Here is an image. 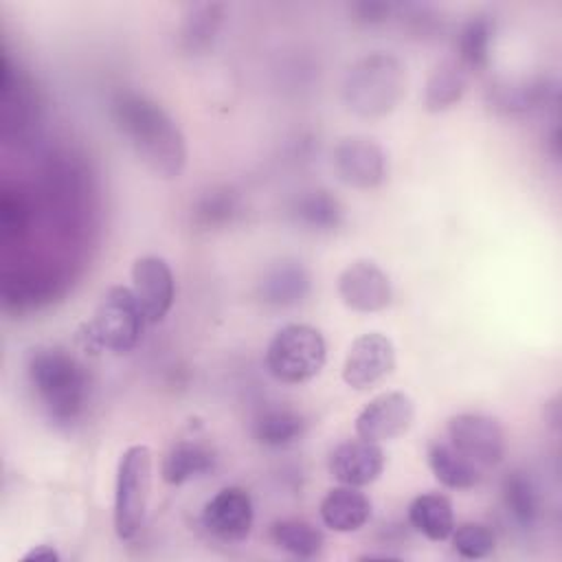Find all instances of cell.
Returning a JSON list of instances; mask_svg holds the SVG:
<instances>
[{"mask_svg": "<svg viewBox=\"0 0 562 562\" xmlns=\"http://www.w3.org/2000/svg\"><path fill=\"white\" fill-rule=\"evenodd\" d=\"M312 290L310 270L299 259H279L266 268L259 281V299L270 307H294Z\"/></svg>", "mask_w": 562, "mask_h": 562, "instance_id": "2e32d148", "label": "cell"}, {"mask_svg": "<svg viewBox=\"0 0 562 562\" xmlns=\"http://www.w3.org/2000/svg\"><path fill=\"white\" fill-rule=\"evenodd\" d=\"M428 468L435 479L450 490H470L481 481V468L463 457L450 441L428 446Z\"/></svg>", "mask_w": 562, "mask_h": 562, "instance_id": "603a6c76", "label": "cell"}, {"mask_svg": "<svg viewBox=\"0 0 562 562\" xmlns=\"http://www.w3.org/2000/svg\"><path fill=\"white\" fill-rule=\"evenodd\" d=\"M215 461H217L215 452L209 446L200 441L182 439L167 450L160 465V476L169 485H184L193 479H200L213 472Z\"/></svg>", "mask_w": 562, "mask_h": 562, "instance_id": "d6986e66", "label": "cell"}, {"mask_svg": "<svg viewBox=\"0 0 562 562\" xmlns=\"http://www.w3.org/2000/svg\"><path fill=\"white\" fill-rule=\"evenodd\" d=\"M305 417L292 408H266L252 422V437L266 448H288L305 432Z\"/></svg>", "mask_w": 562, "mask_h": 562, "instance_id": "d4e9b609", "label": "cell"}, {"mask_svg": "<svg viewBox=\"0 0 562 562\" xmlns=\"http://www.w3.org/2000/svg\"><path fill=\"white\" fill-rule=\"evenodd\" d=\"M501 496L507 514L520 529H533L542 514L540 490L522 470H512L503 476Z\"/></svg>", "mask_w": 562, "mask_h": 562, "instance_id": "44dd1931", "label": "cell"}, {"mask_svg": "<svg viewBox=\"0 0 562 562\" xmlns=\"http://www.w3.org/2000/svg\"><path fill=\"white\" fill-rule=\"evenodd\" d=\"M338 296L349 310L371 314L391 303L393 288L389 274L378 263L358 259L338 274Z\"/></svg>", "mask_w": 562, "mask_h": 562, "instance_id": "5bb4252c", "label": "cell"}, {"mask_svg": "<svg viewBox=\"0 0 562 562\" xmlns=\"http://www.w3.org/2000/svg\"><path fill=\"white\" fill-rule=\"evenodd\" d=\"M132 292L140 305L145 323H160L176 296V281L162 257L145 255L132 263Z\"/></svg>", "mask_w": 562, "mask_h": 562, "instance_id": "4fadbf2b", "label": "cell"}, {"mask_svg": "<svg viewBox=\"0 0 562 562\" xmlns=\"http://www.w3.org/2000/svg\"><path fill=\"white\" fill-rule=\"evenodd\" d=\"M327 360L323 334L307 323L283 325L266 347L270 375L285 384H301L321 373Z\"/></svg>", "mask_w": 562, "mask_h": 562, "instance_id": "277c9868", "label": "cell"}, {"mask_svg": "<svg viewBox=\"0 0 562 562\" xmlns=\"http://www.w3.org/2000/svg\"><path fill=\"white\" fill-rule=\"evenodd\" d=\"M110 116L116 132L151 173L171 180L184 171V134L160 103L140 92L121 90L110 101Z\"/></svg>", "mask_w": 562, "mask_h": 562, "instance_id": "6da1fadb", "label": "cell"}, {"mask_svg": "<svg viewBox=\"0 0 562 562\" xmlns=\"http://www.w3.org/2000/svg\"><path fill=\"white\" fill-rule=\"evenodd\" d=\"M448 441L481 470L496 468L505 457L501 424L483 413H459L446 424Z\"/></svg>", "mask_w": 562, "mask_h": 562, "instance_id": "52a82bcc", "label": "cell"}, {"mask_svg": "<svg viewBox=\"0 0 562 562\" xmlns=\"http://www.w3.org/2000/svg\"><path fill=\"white\" fill-rule=\"evenodd\" d=\"M151 450L145 443L130 446L116 465L114 531L119 540H132L147 514L151 492Z\"/></svg>", "mask_w": 562, "mask_h": 562, "instance_id": "5b68a950", "label": "cell"}, {"mask_svg": "<svg viewBox=\"0 0 562 562\" xmlns=\"http://www.w3.org/2000/svg\"><path fill=\"white\" fill-rule=\"evenodd\" d=\"M415 419V402L404 391H386L369 400L356 417V435L380 443L404 435Z\"/></svg>", "mask_w": 562, "mask_h": 562, "instance_id": "7c38bea8", "label": "cell"}, {"mask_svg": "<svg viewBox=\"0 0 562 562\" xmlns=\"http://www.w3.org/2000/svg\"><path fill=\"white\" fill-rule=\"evenodd\" d=\"M318 514L323 525L329 527L331 531L349 533V531H358L369 522L371 501L358 487L340 485V487H331L323 496L318 505Z\"/></svg>", "mask_w": 562, "mask_h": 562, "instance_id": "e0dca14e", "label": "cell"}, {"mask_svg": "<svg viewBox=\"0 0 562 562\" xmlns=\"http://www.w3.org/2000/svg\"><path fill=\"white\" fill-rule=\"evenodd\" d=\"M470 72L457 59H443L426 79L424 108L428 112H443L457 105L468 90Z\"/></svg>", "mask_w": 562, "mask_h": 562, "instance_id": "cb8c5ba5", "label": "cell"}, {"mask_svg": "<svg viewBox=\"0 0 562 562\" xmlns=\"http://www.w3.org/2000/svg\"><path fill=\"white\" fill-rule=\"evenodd\" d=\"M395 7L391 2H378V0H362V2H353L349 7L351 15L356 22L364 24V26H378L389 22V18L395 15Z\"/></svg>", "mask_w": 562, "mask_h": 562, "instance_id": "4dcf8cb0", "label": "cell"}, {"mask_svg": "<svg viewBox=\"0 0 562 562\" xmlns=\"http://www.w3.org/2000/svg\"><path fill=\"white\" fill-rule=\"evenodd\" d=\"M200 522L220 542H241L255 522L252 496L239 485H226L204 503Z\"/></svg>", "mask_w": 562, "mask_h": 562, "instance_id": "30bf717a", "label": "cell"}, {"mask_svg": "<svg viewBox=\"0 0 562 562\" xmlns=\"http://www.w3.org/2000/svg\"><path fill=\"white\" fill-rule=\"evenodd\" d=\"M224 11H226L224 4L220 2H204V4L191 7L180 24L182 50L191 55L204 53L217 37V31L224 22Z\"/></svg>", "mask_w": 562, "mask_h": 562, "instance_id": "4316f807", "label": "cell"}, {"mask_svg": "<svg viewBox=\"0 0 562 562\" xmlns=\"http://www.w3.org/2000/svg\"><path fill=\"white\" fill-rule=\"evenodd\" d=\"M406 94L404 64L384 50L358 59L345 75L342 101L364 119H378L393 112Z\"/></svg>", "mask_w": 562, "mask_h": 562, "instance_id": "3957f363", "label": "cell"}, {"mask_svg": "<svg viewBox=\"0 0 562 562\" xmlns=\"http://www.w3.org/2000/svg\"><path fill=\"white\" fill-rule=\"evenodd\" d=\"M331 162L340 182L362 191L380 187L389 173L386 151L367 136L340 138L331 151Z\"/></svg>", "mask_w": 562, "mask_h": 562, "instance_id": "ba28073f", "label": "cell"}, {"mask_svg": "<svg viewBox=\"0 0 562 562\" xmlns=\"http://www.w3.org/2000/svg\"><path fill=\"white\" fill-rule=\"evenodd\" d=\"M33 220V202L20 189L4 187L0 198V228L4 241L22 239Z\"/></svg>", "mask_w": 562, "mask_h": 562, "instance_id": "f1b7e54d", "label": "cell"}, {"mask_svg": "<svg viewBox=\"0 0 562 562\" xmlns=\"http://www.w3.org/2000/svg\"><path fill=\"white\" fill-rule=\"evenodd\" d=\"M26 380L42 411L57 426L75 424L88 404L86 367L61 347H37L26 360Z\"/></svg>", "mask_w": 562, "mask_h": 562, "instance_id": "7a4b0ae2", "label": "cell"}, {"mask_svg": "<svg viewBox=\"0 0 562 562\" xmlns=\"http://www.w3.org/2000/svg\"><path fill=\"white\" fill-rule=\"evenodd\" d=\"M24 562H57L59 560V553L55 547L50 544H37L33 549H29L24 555H22Z\"/></svg>", "mask_w": 562, "mask_h": 562, "instance_id": "1f68e13d", "label": "cell"}, {"mask_svg": "<svg viewBox=\"0 0 562 562\" xmlns=\"http://www.w3.org/2000/svg\"><path fill=\"white\" fill-rule=\"evenodd\" d=\"M384 470V452L378 443L367 439H349L336 446L329 454V474L351 487L373 483Z\"/></svg>", "mask_w": 562, "mask_h": 562, "instance_id": "9a60e30c", "label": "cell"}, {"mask_svg": "<svg viewBox=\"0 0 562 562\" xmlns=\"http://www.w3.org/2000/svg\"><path fill=\"white\" fill-rule=\"evenodd\" d=\"M270 540L277 549L294 558H316L325 547V536L318 527L303 518H281L270 525Z\"/></svg>", "mask_w": 562, "mask_h": 562, "instance_id": "484cf974", "label": "cell"}, {"mask_svg": "<svg viewBox=\"0 0 562 562\" xmlns=\"http://www.w3.org/2000/svg\"><path fill=\"white\" fill-rule=\"evenodd\" d=\"M452 549L457 555L465 560H481L494 553L496 549V536L494 531L483 522H463L452 529L450 533Z\"/></svg>", "mask_w": 562, "mask_h": 562, "instance_id": "f546056e", "label": "cell"}, {"mask_svg": "<svg viewBox=\"0 0 562 562\" xmlns=\"http://www.w3.org/2000/svg\"><path fill=\"white\" fill-rule=\"evenodd\" d=\"M145 316L134 292L125 285H112L103 292L92 321L86 325V342L110 353H127L136 347Z\"/></svg>", "mask_w": 562, "mask_h": 562, "instance_id": "8992f818", "label": "cell"}, {"mask_svg": "<svg viewBox=\"0 0 562 562\" xmlns=\"http://www.w3.org/2000/svg\"><path fill=\"white\" fill-rule=\"evenodd\" d=\"M494 20L485 13H476L470 20L461 24L454 37V48H457V61L468 70V72H479L487 68L490 57H492V44H494Z\"/></svg>", "mask_w": 562, "mask_h": 562, "instance_id": "7402d4cb", "label": "cell"}, {"mask_svg": "<svg viewBox=\"0 0 562 562\" xmlns=\"http://www.w3.org/2000/svg\"><path fill=\"white\" fill-rule=\"evenodd\" d=\"M395 369L393 340L380 331L358 336L342 362V380L356 391H367Z\"/></svg>", "mask_w": 562, "mask_h": 562, "instance_id": "8fae6325", "label": "cell"}, {"mask_svg": "<svg viewBox=\"0 0 562 562\" xmlns=\"http://www.w3.org/2000/svg\"><path fill=\"white\" fill-rule=\"evenodd\" d=\"M239 213V198L228 187H213L202 193L193 206V217L202 228H220L231 224Z\"/></svg>", "mask_w": 562, "mask_h": 562, "instance_id": "83f0119b", "label": "cell"}, {"mask_svg": "<svg viewBox=\"0 0 562 562\" xmlns=\"http://www.w3.org/2000/svg\"><path fill=\"white\" fill-rule=\"evenodd\" d=\"M66 274L53 266H22L4 272L2 303L7 312H31L48 305L66 290Z\"/></svg>", "mask_w": 562, "mask_h": 562, "instance_id": "9c48e42d", "label": "cell"}, {"mask_svg": "<svg viewBox=\"0 0 562 562\" xmlns=\"http://www.w3.org/2000/svg\"><path fill=\"white\" fill-rule=\"evenodd\" d=\"M292 220L312 233H331L345 222L342 202L327 189H310L290 204Z\"/></svg>", "mask_w": 562, "mask_h": 562, "instance_id": "ac0fdd59", "label": "cell"}, {"mask_svg": "<svg viewBox=\"0 0 562 562\" xmlns=\"http://www.w3.org/2000/svg\"><path fill=\"white\" fill-rule=\"evenodd\" d=\"M411 527L432 542L448 540L454 529V509L446 494L426 492L411 501L408 505Z\"/></svg>", "mask_w": 562, "mask_h": 562, "instance_id": "ffe728a7", "label": "cell"}]
</instances>
